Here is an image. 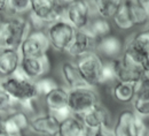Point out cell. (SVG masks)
Wrapping results in <instances>:
<instances>
[{"label": "cell", "instance_id": "cell-4", "mask_svg": "<svg viewBox=\"0 0 149 136\" xmlns=\"http://www.w3.org/2000/svg\"><path fill=\"white\" fill-rule=\"evenodd\" d=\"M100 104V98L95 88H78L69 90L68 97V107L74 116L80 117L86 112L93 110L95 106Z\"/></svg>", "mask_w": 149, "mask_h": 136}, {"label": "cell", "instance_id": "cell-16", "mask_svg": "<svg viewBox=\"0 0 149 136\" xmlns=\"http://www.w3.org/2000/svg\"><path fill=\"white\" fill-rule=\"evenodd\" d=\"M19 50L15 49H1L0 50V78H7L12 76L21 65Z\"/></svg>", "mask_w": 149, "mask_h": 136}, {"label": "cell", "instance_id": "cell-32", "mask_svg": "<svg viewBox=\"0 0 149 136\" xmlns=\"http://www.w3.org/2000/svg\"><path fill=\"white\" fill-rule=\"evenodd\" d=\"M48 113H51V114L60 123H61L62 121L67 120L68 118H70L71 116H72V112L70 111V109H69V107H64V109L57 110V111H54V112H48Z\"/></svg>", "mask_w": 149, "mask_h": 136}, {"label": "cell", "instance_id": "cell-39", "mask_svg": "<svg viewBox=\"0 0 149 136\" xmlns=\"http://www.w3.org/2000/svg\"><path fill=\"white\" fill-rule=\"evenodd\" d=\"M1 22H2V20H1V16H0V23H1Z\"/></svg>", "mask_w": 149, "mask_h": 136}, {"label": "cell", "instance_id": "cell-11", "mask_svg": "<svg viewBox=\"0 0 149 136\" xmlns=\"http://www.w3.org/2000/svg\"><path fill=\"white\" fill-rule=\"evenodd\" d=\"M113 66H115V73H116V82L136 84L145 76L141 66L129 63L125 60H123L122 57L113 59Z\"/></svg>", "mask_w": 149, "mask_h": 136}, {"label": "cell", "instance_id": "cell-34", "mask_svg": "<svg viewBox=\"0 0 149 136\" xmlns=\"http://www.w3.org/2000/svg\"><path fill=\"white\" fill-rule=\"evenodd\" d=\"M141 68H142L145 76L149 78V53L145 54V57L141 60Z\"/></svg>", "mask_w": 149, "mask_h": 136}, {"label": "cell", "instance_id": "cell-8", "mask_svg": "<svg viewBox=\"0 0 149 136\" xmlns=\"http://www.w3.org/2000/svg\"><path fill=\"white\" fill-rule=\"evenodd\" d=\"M19 68L32 81L47 76L51 70V60L47 56L40 58H22Z\"/></svg>", "mask_w": 149, "mask_h": 136}, {"label": "cell", "instance_id": "cell-18", "mask_svg": "<svg viewBox=\"0 0 149 136\" xmlns=\"http://www.w3.org/2000/svg\"><path fill=\"white\" fill-rule=\"evenodd\" d=\"M136 114L132 110H123L117 116L112 127L115 136H133Z\"/></svg>", "mask_w": 149, "mask_h": 136}, {"label": "cell", "instance_id": "cell-5", "mask_svg": "<svg viewBox=\"0 0 149 136\" xmlns=\"http://www.w3.org/2000/svg\"><path fill=\"white\" fill-rule=\"evenodd\" d=\"M45 32L48 37L51 47L57 52L65 53L74 40L77 29L67 20H62L49 24Z\"/></svg>", "mask_w": 149, "mask_h": 136}, {"label": "cell", "instance_id": "cell-10", "mask_svg": "<svg viewBox=\"0 0 149 136\" xmlns=\"http://www.w3.org/2000/svg\"><path fill=\"white\" fill-rule=\"evenodd\" d=\"M79 118L81 119L83 123L85 125V127L90 133H93L102 127H111L110 113L101 104H99L93 110L86 112Z\"/></svg>", "mask_w": 149, "mask_h": 136}, {"label": "cell", "instance_id": "cell-33", "mask_svg": "<svg viewBox=\"0 0 149 136\" xmlns=\"http://www.w3.org/2000/svg\"><path fill=\"white\" fill-rule=\"evenodd\" d=\"M91 136H115L112 127H102L93 133H91Z\"/></svg>", "mask_w": 149, "mask_h": 136}, {"label": "cell", "instance_id": "cell-17", "mask_svg": "<svg viewBox=\"0 0 149 136\" xmlns=\"http://www.w3.org/2000/svg\"><path fill=\"white\" fill-rule=\"evenodd\" d=\"M61 75L64 81L65 87L69 90L78 89V88H85L88 87L85 81L83 80L79 69L77 67V63L74 61H64L61 66ZM91 88V87H90Z\"/></svg>", "mask_w": 149, "mask_h": 136}, {"label": "cell", "instance_id": "cell-35", "mask_svg": "<svg viewBox=\"0 0 149 136\" xmlns=\"http://www.w3.org/2000/svg\"><path fill=\"white\" fill-rule=\"evenodd\" d=\"M76 0H56V2L61 6H63L64 8H68L70 5H72Z\"/></svg>", "mask_w": 149, "mask_h": 136}, {"label": "cell", "instance_id": "cell-37", "mask_svg": "<svg viewBox=\"0 0 149 136\" xmlns=\"http://www.w3.org/2000/svg\"><path fill=\"white\" fill-rule=\"evenodd\" d=\"M7 7V0H0V14L6 11Z\"/></svg>", "mask_w": 149, "mask_h": 136}, {"label": "cell", "instance_id": "cell-13", "mask_svg": "<svg viewBox=\"0 0 149 136\" xmlns=\"http://www.w3.org/2000/svg\"><path fill=\"white\" fill-rule=\"evenodd\" d=\"M95 45H96V42L86 31V29L77 30L74 40L65 53L71 58L78 59L92 51H95Z\"/></svg>", "mask_w": 149, "mask_h": 136}, {"label": "cell", "instance_id": "cell-2", "mask_svg": "<svg viewBox=\"0 0 149 136\" xmlns=\"http://www.w3.org/2000/svg\"><path fill=\"white\" fill-rule=\"evenodd\" d=\"M2 90L17 104L38 98L35 81L30 80L19 68L12 76L1 80Z\"/></svg>", "mask_w": 149, "mask_h": 136}, {"label": "cell", "instance_id": "cell-36", "mask_svg": "<svg viewBox=\"0 0 149 136\" xmlns=\"http://www.w3.org/2000/svg\"><path fill=\"white\" fill-rule=\"evenodd\" d=\"M0 136H8L6 130H5V126H3V122H2V116L0 114Z\"/></svg>", "mask_w": 149, "mask_h": 136}, {"label": "cell", "instance_id": "cell-6", "mask_svg": "<svg viewBox=\"0 0 149 136\" xmlns=\"http://www.w3.org/2000/svg\"><path fill=\"white\" fill-rule=\"evenodd\" d=\"M51 44L45 31L31 30L19 46L22 58H40L48 54Z\"/></svg>", "mask_w": 149, "mask_h": 136}, {"label": "cell", "instance_id": "cell-38", "mask_svg": "<svg viewBox=\"0 0 149 136\" xmlns=\"http://www.w3.org/2000/svg\"><path fill=\"white\" fill-rule=\"evenodd\" d=\"M2 90V88H1V78H0V91Z\"/></svg>", "mask_w": 149, "mask_h": 136}, {"label": "cell", "instance_id": "cell-9", "mask_svg": "<svg viewBox=\"0 0 149 136\" xmlns=\"http://www.w3.org/2000/svg\"><path fill=\"white\" fill-rule=\"evenodd\" d=\"M2 116L5 130L8 136H22V133L29 128L30 118L22 110H13Z\"/></svg>", "mask_w": 149, "mask_h": 136}, {"label": "cell", "instance_id": "cell-14", "mask_svg": "<svg viewBox=\"0 0 149 136\" xmlns=\"http://www.w3.org/2000/svg\"><path fill=\"white\" fill-rule=\"evenodd\" d=\"M125 43L120 37L116 35H110L101 39L95 45V52L106 60H113L119 58L124 51Z\"/></svg>", "mask_w": 149, "mask_h": 136}, {"label": "cell", "instance_id": "cell-19", "mask_svg": "<svg viewBox=\"0 0 149 136\" xmlns=\"http://www.w3.org/2000/svg\"><path fill=\"white\" fill-rule=\"evenodd\" d=\"M57 136H91V133L87 130L81 119L72 114L60 123Z\"/></svg>", "mask_w": 149, "mask_h": 136}, {"label": "cell", "instance_id": "cell-25", "mask_svg": "<svg viewBox=\"0 0 149 136\" xmlns=\"http://www.w3.org/2000/svg\"><path fill=\"white\" fill-rule=\"evenodd\" d=\"M56 0H31L30 13L48 23V18L56 6ZM49 24V23H48Z\"/></svg>", "mask_w": 149, "mask_h": 136}, {"label": "cell", "instance_id": "cell-12", "mask_svg": "<svg viewBox=\"0 0 149 136\" xmlns=\"http://www.w3.org/2000/svg\"><path fill=\"white\" fill-rule=\"evenodd\" d=\"M60 122L51 113L38 114L30 119L29 129L40 136H57Z\"/></svg>", "mask_w": 149, "mask_h": 136}, {"label": "cell", "instance_id": "cell-20", "mask_svg": "<svg viewBox=\"0 0 149 136\" xmlns=\"http://www.w3.org/2000/svg\"><path fill=\"white\" fill-rule=\"evenodd\" d=\"M68 97L69 89L67 87H56L54 90H52L44 97L48 112H54L57 110L68 107Z\"/></svg>", "mask_w": 149, "mask_h": 136}, {"label": "cell", "instance_id": "cell-26", "mask_svg": "<svg viewBox=\"0 0 149 136\" xmlns=\"http://www.w3.org/2000/svg\"><path fill=\"white\" fill-rule=\"evenodd\" d=\"M31 11V0H7L6 11L9 16H23Z\"/></svg>", "mask_w": 149, "mask_h": 136}, {"label": "cell", "instance_id": "cell-22", "mask_svg": "<svg viewBox=\"0 0 149 136\" xmlns=\"http://www.w3.org/2000/svg\"><path fill=\"white\" fill-rule=\"evenodd\" d=\"M136 84L125 83V82H115L111 88V96L115 100L122 104L132 103L135 97Z\"/></svg>", "mask_w": 149, "mask_h": 136}, {"label": "cell", "instance_id": "cell-30", "mask_svg": "<svg viewBox=\"0 0 149 136\" xmlns=\"http://www.w3.org/2000/svg\"><path fill=\"white\" fill-rule=\"evenodd\" d=\"M112 82H116V73H115L113 60H104L102 75H101V85L110 84Z\"/></svg>", "mask_w": 149, "mask_h": 136}, {"label": "cell", "instance_id": "cell-7", "mask_svg": "<svg viewBox=\"0 0 149 136\" xmlns=\"http://www.w3.org/2000/svg\"><path fill=\"white\" fill-rule=\"evenodd\" d=\"M92 7L87 0H76L65 11V20L77 30H84L91 22Z\"/></svg>", "mask_w": 149, "mask_h": 136}, {"label": "cell", "instance_id": "cell-29", "mask_svg": "<svg viewBox=\"0 0 149 136\" xmlns=\"http://www.w3.org/2000/svg\"><path fill=\"white\" fill-rule=\"evenodd\" d=\"M35 84H36L38 97H45L47 94L54 90L56 87H58L55 80L49 76H44V78H39L37 81H35Z\"/></svg>", "mask_w": 149, "mask_h": 136}, {"label": "cell", "instance_id": "cell-24", "mask_svg": "<svg viewBox=\"0 0 149 136\" xmlns=\"http://www.w3.org/2000/svg\"><path fill=\"white\" fill-rule=\"evenodd\" d=\"M124 4L129 11L130 18L135 25H145L149 22V14L146 8L136 0H124Z\"/></svg>", "mask_w": 149, "mask_h": 136}, {"label": "cell", "instance_id": "cell-23", "mask_svg": "<svg viewBox=\"0 0 149 136\" xmlns=\"http://www.w3.org/2000/svg\"><path fill=\"white\" fill-rule=\"evenodd\" d=\"M92 2L97 16L111 20L123 5L124 0H92Z\"/></svg>", "mask_w": 149, "mask_h": 136}, {"label": "cell", "instance_id": "cell-15", "mask_svg": "<svg viewBox=\"0 0 149 136\" xmlns=\"http://www.w3.org/2000/svg\"><path fill=\"white\" fill-rule=\"evenodd\" d=\"M134 113L140 118L149 117V78L143 76L136 83L135 97L132 101Z\"/></svg>", "mask_w": 149, "mask_h": 136}, {"label": "cell", "instance_id": "cell-41", "mask_svg": "<svg viewBox=\"0 0 149 136\" xmlns=\"http://www.w3.org/2000/svg\"><path fill=\"white\" fill-rule=\"evenodd\" d=\"M0 50H1V49H0Z\"/></svg>", "mask_w": 149, "mask_h": 136}, {"label": "cell", "instance_id": "cell-3", "mask_svg": "<svg viewBox=\"0 0 149 136\" xmlns=\"http://www.w3.org/2000/svg\"><path fill=\"white\" fill-rule=\"evenodd\" d=\"M76 63L81 78L88 87L95 88L101 85V75L104 59L100 54H97L95 51H92L77 59Z\"/></svg>", "mask_w": 149, "mask_h": 136}, {"label": "cell", "instance_id": "cell-28", "mask_svg": "<svg viewBox=\"0 0 149 136\" xmlns=\"http://www.w3.org/2000/svg\"><path fill=\"white\" fill-rule=\"evenodd\" d=\"M127 42L139 52H141L143 54L149 53V32L147 29L136 32Z\"/></svg>", "mask_w": 149, "mask_h": 136}, {"label": "cell", "instance_id": "cell-21", "mask_svg": "<svg viewBox=\"0 0 149 136\" xmlns=\"http://www.w3.org/2000/svg\"><path fill=\"white\" fill-rule=\"evenodd\" d=\"M86 31L97 43L101 39L112 35V24L109 20L97 16V18H94L91 20L88 27L86 28Z\"/></svg>", "mask_w": 149, "mask_h": 136}, {"label": "cell", "instance_id": "cell-31", "mask_svg": "<svg viewBox=\"0 0 149 136\" xmlns=\"http://www.w3.org/2000/svg\"><path fill=\"white\" fill-rule=\"evenodd\" d=\"M133 136H149V125L146 123L143 118L136 116L134 123V134Z\"/></svg>", "mask_w": 149, "mask_h": 136}, {"label": "cell", "instance_id": "cell-27", "mask_svg": "<svg viewBox=\"0 0 149 136\" xmlns=\"http://www.w3.org/2000/svg\"><path fill=\"white\" fill-rule=\"evenodd\" d=\"M111 20L113 22V24L120 30H131L132 28H134V24H133V22L131 20L129 11H127V8H126L124 2H123V5L120 6V8L118 9V12L115 14V16Z\"/></svg>", "mask_w": 149, "mask_h": 136}, {"label": "cell", "instance_id": "cell-40", "mask_svg": "<svg viewBox=\"0 0 149 136\" xmlns=\"http://www.w3.org/2000/svg\"><path fill=\"white\" fill-rule=\"evenodd\" d=\"M147 30H148V32H149V25H148V28H147Z\"/></svg>", "mask_w": 149, "mask_h": 136}, {"label": "cell", "instance_id": "cell-1", "mask_svg": "<svg viewBox=\"0 0 149 136\" xmlns=\"http://www.w3.org/2000/svg\"><path fill=\"white\" fill-rule=\"evenodd\" d=\"M31 30L29 21L24 16H9L3 20L0 23V49L19 50Z\"/></svg>", "mask_w": 149, "mask_h": 136}]
</instances>
